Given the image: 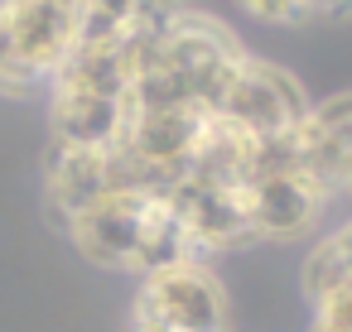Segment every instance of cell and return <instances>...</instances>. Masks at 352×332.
Listing matches in <instances>:
<instances>
[{"label": "cell", "instance_id": "3957f363", "mask_svg": "<svg viewBox=\"0 0 352 332\" xmlns=\"http://www.w3.org/2000/svg\"><path fill=\"white\" fill-rule=\"evenodd\" d=\"M78 10L82 0H0V20L15 39V58L44 82H54V73L78 49Z\"/></svg>", "mask_w": 352, "mask_h": 332}, {"label": "cell", "instance_id": "7a4b0ae2", "mask_svg": "<svg viewBox=\"0 0 352 332\" xmlns=\"http://www.w3.org/2000/svg\"><path fill=\"white\" fill-rule=\"evenodd\" d=\"M309 106H314V102L304 97V87H299L285 68L261 63V58L246 54L241 68H236V78H232V87L222 92L217 116L261 140V135H280V130L299 126V121L309 116Z\"/></svg>", "mask_w": 352, "mask_h": 332}, {"label": "cell", "instance_id": "5b68a950", "mask_svg": "<svg viewBox=\"0 0 352 332\" xmlns=\"http://www.w3.org/2000/svg\"><path fill=\"white\" fill-rule=\"evenodd\" d=\"M155 198L145 193H107L92 207L68 217V236L73 246L102 265V270H135V250H140V231H145V212Z\"/></svg>", "mask_w": 352, "mask_h": 332}, {"label": "cell", "instance_id": "9c48e42d", "mask_svg": "<svg viewBox=\"0 0 352 332\" xmlns=\"http://www.w3.org/2000/svg\"><path fill=\"white\" fill-rule=\"evenodd\" d=\"M342 279H352V255H347V246H342L333 231H323V236L309 246L304 265H299V289H304L309 308H318Z\"/></svg>", "mask_w": 352, "mask_h": 332}, {"label": "cell", "instance_id": "6da1fadb", "mask_svg": "<svg viewBox=\"0 0 352 332\" xmlns=\"http://www.w3.org/2000/svg\"><path fill=\"white\" fill-rule=\"evenodd\" d=\"M135 313L160 318L169 332H232L227 289L208 260H179L169 270L145 274L135 294Z\"/></svg>", "mask_w": 352, "mask_h": 332}, {"label": "cell", "instance_id": "8992f818", "mask_svg": "<svg viewBox=\"0 0 352 332\" xmlns=\"http://www.w3.org/2000/svg\"><path fill=\"white\" fill-rule=\"evenodd\" d=\"M54 140L58 145H78V150H111L126 140L131 126V106L126 97H92V92H63L54 87Z\"/></svg>", "mask_w": 352, "mask_h": 332}, {"label": "cell", "instance_id": "7c38bea8", "mask_svg": "<svg viewBox=\"0 0 352 332\" xmlns=\"http://www.w3.org/2000/svg\"><path fill=\"white\" fill-rule=\"evenodd\" d=\"M188 15L184 0H135L131 5V29L126 34H150V39H164L179 20Z\"/></svg>", "mask_w": 352, "mask_h": 332}, {"label": "cell", "instance_id": "9a60e30c", "mask_svg": "<svg viewBox=\"0 0 352 332\" xmlns=\"http://www.w3.org/2000/svg\"><path fill=\"white\" fill-rule=\"evenodd\" d=\"M309 332H347V327H338V322H328V318H314Z\"/></svg>", "mask_w": 352, "mask_h": 332}, {"label": "cell", "instance_id": "5bb4252c", "mask_svg": "<svg viewBox=\"0 0 352 332\" xmlns=\"http://www.w3.org/2000/svg\"><path fill=\"white\" fill-rule=\"evenodd\" d=\"M352 15V0H304V20H342Z\"/></svg>", "mask_w": 352, "mask_h": 332}, {"label": "cell", "instance_id": "277c9868", "mask_svg": "<svg viewBox=\"0 0 352 332\" xmlns=\"http://www.w3.org/2000/svg\"><path fill=\"white\" fill-rule=\"evenodd\" d=\"M241 198H246L256 241H304V236H314L323 226V212L333 202L304 174L251 178V183H241Z\"/></svg>", "mask_w": 352, "mask_h": 332}, {"label": "cell", "instance_id": "4fadbf2b", "mask_svg": "<svg viewBox=\"0 0 352 332\" xmlns=\"http://www.w3.org/2000/svg\"><path fill=\"white\" fill-rule=\"evenodd\" d=\"M261 25H304V0H236Z\"/></svg>", "mask_w": 352, "mask_h": 332}, {"label": "cell", "instance_id": "8fae6325", "mask_svg": "<svg viewBox=\"0 0 352 332\" xmlns=\"http://www.w3.org/2000/svg\"><path fill=\"white\" fill-rule=\"evenodd\" d=\"M309 116L328 130V140H333V145L347 154V164H352V92H333V97L314 102ZM342 178H347V174H342Z\"/></svg>", "mask_w": 352, "mask_h": 332}, {"label": "cell", "instance_id": "ba28073f", "mask_svg": "<svg viewBox=\"0 0 352 332\" xmlns=\"http://www.w3.org/2000/svg\"><path fill=\"white\" fill-rule=\"evenodd\" d=\"M49 212L68 226L73 212L92 207L97 198L111 193V164L107 150H78V145H58L49 150Z\"/></svg>", "mask_w": 352, "mask_h": 332}, {"label": "cell", "instance_id": "30bf717a", "mask_svg": "<svg viewBox=\"0 0 352 332\" xmlns=\"http://www.w3.org/2000/svg\"><path fill=\"white\" fill-rule=\"evenodd\" d=\"M135 0H82L78 10V44H116L131 29Z\"/></svg>", "mask_w": 352, "mask_h": 332}, {"label": "cell", "instance_id": "52a82bcc", "mask_svg": "<svg viewBox=\"0 0 352 332\" xmlns=\"http://www.w3.org/2000/svg\"><path fill=\"white\" fill-rule=\"evenodd\" d=\"M203 111L193 106H174V111H135L131 126H126V150L155 169H174L184 174L188 169V154L198 145V130H203Z\"/></svg>", "mask_w": 352, "mask_h": 332}]
</instances>
